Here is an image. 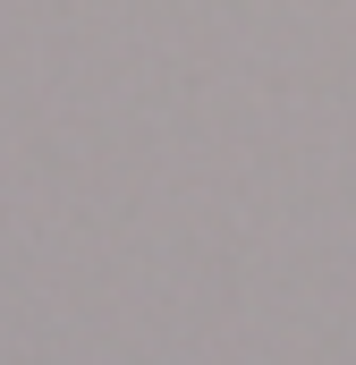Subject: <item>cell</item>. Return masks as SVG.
I'll use <instances>...</instances> for the list:
<instances>
[]
</instances>
